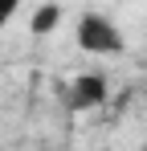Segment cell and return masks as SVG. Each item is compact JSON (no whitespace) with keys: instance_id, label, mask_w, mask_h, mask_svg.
<instances>
[{"instance_id":"cell-1","label":"cell","mask_w":147,"mask_h":151,"mask_svg":"<svg viewBox=\"0 0 147 151\" xmlns=\"http://www.w3.org/2000/svg\"><path fill=\"white\" fill-rule=\"evenodd\" d=\"M74 45L90 57H122L127 53V33L115 17L90 8V12H78V21H74Z\"/></svg>"},{"instance_id":"cell-2","label":"cell","mask_w":147,"mask_h":151,"mask_svg":"<svg viewBox=\"0 0 147 151\" xmlns=\"http://www.w3.org/2000/svg\"><path fill=\"white\" fill-rule=\"evenodd\" d=\"M106 78L102 74H74L70 82H61L57 86V98L61 106L70 110V114H86V110H98V106H106Z\"/></svg>"},{"instance_id":"cell-3","label":"cell","mask_w":147,"mask_h":151,"mask_svg":"<svg viewBox=\"0 0 147 151\" xmlns=\"http://www.w3.org/2000/svg\"><path fill=\"white\" fill-rule=\"evenodd\" d=\"M57 21H61V4H41V8L33 12L29 29H33V37H49V33L57 29Z\"/></svg>"},{"instance_id":"cell-4","label":"cell","mask_w":147,"mask_h":151,"mask_svg":"<svg viewBox=\"0 0 147 151\" xmlns=\"http://www.w3.org/2000/svg\"><path fill=\"white\" fill-rule=\"evenodd\" d=\"M21 4L24 0H0V37H4V29L12 25V17L21 12Z\"/></svg>"},{"instance_id":"cell-5","label":"cell","mask_w":147,"mask_h":151,"mask_svg":"<svg viewBox=\"0 0 147 151\" xmlns=\"http://www.w3.org/2000/svg\"><path fill=\"white\" fill-rule=\"evenodd\" d=\"M139 151H147V143H143V147H139Z\"/></svg>"}]
</instances>
